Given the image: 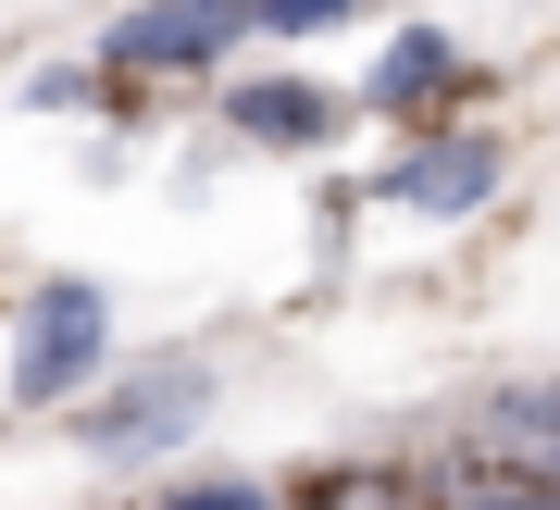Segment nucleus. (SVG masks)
<instances>
[{
    "label": "nucleus",
    "mask_w": 560,
    "mask_h": 510,
    "mask_svg": "<svg viewBox=\"0 0 560 510\" xmlns=\"http://www.w3.org/2000/svg\"><path fill=\"white\" fill-rule=\"evenodd\" d=\"M237 38H249V0H150V13L113 25V62L125 76H187V62H212Z\"/></svg>",
    "instance_id": "nucleus-2"
},
{
    "label": "nucleus",
    "mask_w": 560,
    "mask_h": 510,
    "mask_svg": "<svg viewBox=\"0 0 560 510\" xmlns=\"http://www.w3.org/2000/svg\"><path fill=\"white\" fill-rule=\"evenodd\" d=\"M486 187H499V138H423L411 162L374 175V199H399V212H474Z\"/></svg>",
    "instance_id": "nucleus-4"
},
{
    "label": "nucleus",
    "mask_w": 560,
    "mask_h": 510,
    "mask_svg": "<svg viewBox=\"0 0 560 510\" xmlns=\"http://www.w3.org/2000/svg\"><path fill=\"white\" fill-rule=\"evenodd\" d=\"M337 13H361V0H249V25H261V38H324Z\"/></svg>",
    "instance_id": "nucleus-7"
},
{
    "label": "nucleus",
    "mask_w": 560,
    "mask_h": 510,
    "mask_svg": "<svg viewBox=\"0 0 560 510\" xmlns=\"http://www.w3.org/2000/svg\"><path fill=\"white\" fill-rule=\"evenodd\" d=\"M101 349H113L101 287H50L38 312H25V336H13V412H50V398H75L88 373H101Z\"/></svg>",
    "instance_id": "nucleus-1"
},
{
    "label": "nucleus",
    "mask_w": 560,
    "mask_h": 510,
    "mask_svg": "<svg viewBox=\"0 0 560 510\" xmlns=\"http://www.w3.org/2000/svg\"><path fill=\"white\" fill-rule=\"evenodd\" d=\"M448 88H460V50L436 38V25H411V38L361 76V100H374V113H423V100H448Z\"/></svg>",
    "instance_id": "nucleus-5"
},
{
    "label": "nucleus",
    "mask_w": 560,
    "mask_h": 510,
    "mask_svg": "<svg viewBox=\"0 0 560 510\" xmlns=\"http://www.w3.org/2000/svg\"><path fill=\"white\" fill-rule=\"evenodd\" d=\"M212 412V373L200 361H175V373H150V386H125L113 412H88V449L101 461H138V449H175L187 424Z\"/></svg>",
    "instance_id": "nucleus-3"
},
{
    "label": "nucleus",
    "mask_w": 560,
    "mask_h": 510,
    "mask_svg": "<svg viewBox=\"0 0 560 510\" xmlns=\"http://www.w3.org/2000/svg\"><path fill=\"white\" fill-rule=\"evenodd\" d=\"M224 113H237V138H275V150H312L324 125H337V100H324V88H300V76H261V88H237V100H224Z\"/></svg>",
    "instance_id": "nucleus-6"
},
{
    "label": "nucleus",
    "mask_w": 560,
    "mask_h": 510,
    "mask_svg": "<svg viewBox=\"0 0 560 510\" xmlns=\"http://www.w3.org/2000/svg\"><path fill=\"white\" fill-rule=\"evenodd\" d=\"M486 510H536V498H486Z\"/></svg>",
    "instance_id": "nucleus-10"
},
{
    "label": "nucleus",
    "mask_w": 560,
    "mask_h": 510,
    "mask_svg": "<svg viewBox=\"0 0 560 510\" xmlns=\"http://www.w3.org/2000/svg\"><path fill=\"white\" fill-rule=\"evenodd\" d=\"M499 436H511V449H548V386H523V398H499Z\"/></svg>",
    "instance_id": "nucleus-8"
},
{
    "label": "nucleus",
    "mask_w": 560,
    "mask_h": 510,
    "mask_svg": "<svg viewBox=\"0 0 560 510\" xmlns=\"http://www.w3.org/2000/svg\"><path fill=\"white\" fill-rule=\"evenodd\" d=\"M162 510H261V486H187V498H162Z\"/></svg>",
    "instance_id": "nucleus-9"
}]
</instances>
